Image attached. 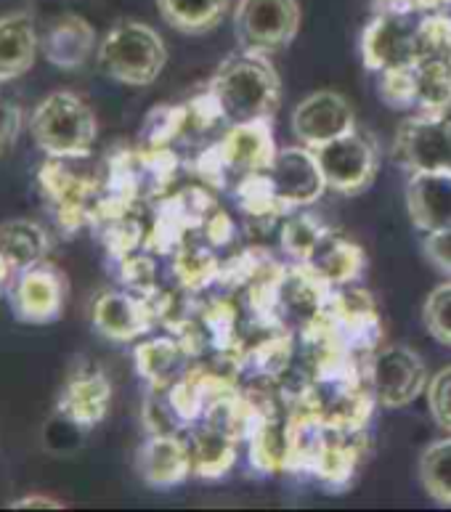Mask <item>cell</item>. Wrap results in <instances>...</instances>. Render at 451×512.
Segmentation results:
<instances>
[{"label":"cell","instance_id":"1","mask_svg":"<svg viewBox=\"0 0 451 512\" xmlns=\"http://www.w3.org/2000/svg\"><path fill=\"white\" fill-rule=\"evenodd\" d=\"M226 125L271 120L279 107V75L266 54L239 48L226 56L207 83Z\"/></svg>","mask_w":451,"mask_h":512},{"label":"cell","instance_id":"2","mask_svg":"<svg viewBox=\"0 0 451 512\" xmlns=\"http://www.w3.org/2000/svg\"><path fill=\"white\" fill-rule=\"evenodd\" d=\"M32 141L56 160H85L99 138L91 104L72 91H54L30 117Z\"/></svg>","mask_w":451,"mask_h":512},{"label":"cell","instance_id":"3","mask_svg":"<svg viewBox=\"0 0 451 512\" xmlns=\"http://www.w3.org/2000/svg\"><path fill=\"white\" fill-rule=\"evenodd\" d=\"M274 157L276 144L271 120H255V123L226 125L221 138H215L213 144L202 149L194 168L215 189H226L229 184L237 186L245 176L268 170Z\"/></svg>","mask_w":451,"mask_h":512},{"label":"cell","instance_id":"4","mask_svg":"<svg viewBox=\"0 0 451 512\" xmlns=\"http://www.w3.org/2000/svg\"><path fill=\"white\" fill-rule=\"evenodd\" d=\"M99 67L115 83L146 88L168 64V46L154 27L138 19H120L99 43Z\"/></svg>","mask_w":451,"mask_h":512},{"label":"cell","instance_id":"5","mask_svg":"<svg viewBox=\"0 0 451 512\" xmlns=\"http://www.w3.org/2000/svg\"><path fill=\"white\" fill-rule=\"evenodd\" d=\"M69 162L72 160L48 157V162H43V168L38 170L43 202L64 237H72L83 226H91L101 194V176L77 173L75 168H69Z\"/></svg>","mask_w":451,"mask_h":512},{"label":"cell","instance_id":"6","mask_svg":"<svg viewBox=\"0 0 451 512\" xmlns=\"http://www.w3.org/2000/svg\"><path fill=\"white\" fill-rule=\"evenodd\" d=\"M428 11H375L361 32V59L372 72L414 67L422 48V16Z\"/></svg>","mask_w":451,"mask_h":512},{"label":"cell","instance_id":"7","mask_svg":"<svg viewBox=\"0 0 451 512\" xmlns=\"http://www.w3.org/2000/svg\"><path fill=\"white\" fill-rule=\"evenodd\" d=\"M327 189L345 197L367 192L380 168V146L367 130L353 128L314 149Z\"/></svg>","mask_w":451,"mask_h":512},{"label":"cell","instance_id":"8","mask_svg":"<svg viewBox=\"0 0 451 512\" xmlns=\"http://www.w3.org/2000/svg\"><path fill=\"white\" fill-rule=\"evenodd\" d=\"M367 383L377 406L401 409L428 390V367L414 348L401 343L380 345L367 361Z\"/></svg>","mask_w":451,"mask_h":512},{"label":"cell","instance_id":"9","mask_svg":"<svg viewBox=\"0 0 451 512\" xmlns=\"http://www.w3.org/2000/svg\"><path fill=\"white\" fill-rule=\"evenodd\" d=\"M8 308L16 321L46 327L62 319L69 300V282L62 268L43 260L14 274L8 284Z\"/></svg>","mask_w":451,"mask_h":512},{"label":"cell","instance_id":"10","mask_svg":"<svg viewBox=\"0 0 451 512\" xmlns=\"http://www.w3.org/2000/svg\"><path fill=\"white\" fill-rule=\"evenodd\" d=\"M298 32V0H237L234 38L239 48L271 56L290 48Z\"/></svg>","mask_w":451,"mask_h":512},{"label":"cell","instance_id":"11","mask_svg":"<svg viewBox=\"0 0 451 512\" xmlns=\"http://www.w3.org/2000/svg\"><path fill=\"white\" fill-rule=\"evenodd\" d=\"M393 160L409 173L451 170V109L414 112L398 125Z\"/></svg>","mask_w":451,"mask_h":512},{"label":"cell","instance_id":"12","mask_svg":"<svg viewBox=\"0 0 451 512\" xmlns=\"http://www.w3.org/2000/svg\"><path fill=\"white\" fill-rule=\"evenodd\" d=\"M112 406V380L93 364H80L67 375L56 396V414L77 430H93L107 420Z\"/></svg>","mask_w":451,"mask_h":512},{"label":"cell","instance_id":"13","mask_svg":"<svg viewBox=\"0 0 451 512\" xmlns=\"http://www.w3.org/2000/svg\"><path fill=\"white\" fill-rule=\"evenodd\" d=\"M271 189L276 199L287 210L314 205L327 189V181L322 176V168L316 162V154L311 146H284L276 149L274 162L266 170Z\"/></svg>","mask_w":451,"mask_h":512},{"label":"cell","instance_id":"14","mask_svg":"<svg viewBox=\"0 0 451 512\" xmlns=\"http://www.w3.org/2000/svg\"><path fill=\"white\" fill-rule=\"evenodd\" d=\"M91 324L101 337L112 343H130L149 335L157 324V316L152 300L123 287V290H104L93 298Z\"/></svg>","mask_w":451,"mask_h":512},{"label":"cell","instance_id":"15","mask_svg":"<svg viewBox=\"0 0 451 512\" xmlns=\"http://www.w3.org/2000/svg\"><path fill=\"white\" fill-rule=\"evenodd\" d=\"M356 128V115L343 93L316 91L300 101L292 112V133L303 146L327 144L332 138L343 136Z\"/></svg>","mask_w":451,"mask_h":512},{"label":"cell","instance_id":"16","mask_svg":"<svg viewBox=\"0 0 451 512\" xmlns=\"http://www.w3.org/2000/svg\"><path fill=\"white\" fill-rule=\"evenodd\" d=\"M136 470L149 489L165 491L192 475V451L184 433H149L136 454Z\"/></svg>","mask_w":451,"mask_h":512},{"label":"cell","instance_id":"17","mask_svg":"<svg viewBox=\"0 0 451 512\" xmlns=\"http://www.w3.org/2000/svg\"><path fill=\"white\" fill-rule=\"evenodd\" d=\"M40 51L56 69L75 72L85 67L93 51H99V38L85 16L62 14L40 35Z\"/></svg>","mask_w":451,"mask_h":512},{"label":"cell","instance_id":"18","mask_svg":"<svg viewBox=\"0 0 451 512\" xmlns=\"http://www.w3.org/2000/svg\"><path fill=\"white\" fill-rule=\"evenodd\" d=\"M406 213L422 234L451 229V170L409 173Z\"/></svg>","mask_w":451,"mask_h":512},{"label":"cell","instance_id":"19","mask_svg":"<svg viewBox=\"0 0 451 512\" xmlns=\"http://www.w3.org/2000/svg\"><path fill=\"white\" fill-rule=\"evenodd\" d=\"M136 372L149 388H168L194 367L192 351L178 335L149 337L133 348Z\"/></svg>","mask_w":451,"mask_h":512},{"label":"cell","instance_id":"20","mask_svg":"<svg viewBox=\"0 0 451 512\" xmlns=\"http://www.w3.org/2000/svg\"><path fill=\"white\" fill-rule=\"evenodd\" d=\"M40 35L30 11L0 16V83L27 75L38 59Z\"/></svg>","mask_w":451,"mask_h":512},{"label":"cell","instance_id":"21","mask_svg":"<svg viewBox=\"0 0 451 512\" xmlns=\"http://www.w3.org/2000/svg\"><path fill=\"white\" fill-rule=\"evenodd\" d=\"M184 436L192 451V475L197 478H223L237 465V449L242 441L231 430L213 422H197Z\"/></svg>","mask_w":451,"mask_h":512},{"label":"cell","instance_id":"22","mask_svg":"<svg viewBox=\"0 0 451 512\" xmlns=\"http://www.w3.org/2000/svg\"><path fill=\"white\" fill-rule=\"evenodd\" d=\"M306 266L316 276H322L329 287H345L359 279L367 260H364V250L356 242L345 239L340 231L329 229L311 253V258L306 260Z\"/></svg>","mask_w":451,"mask_h":512},{"label":"cell","instance_id":"23","mask_svg":"<svg viewBox=\"0 0 451 512\" xmlns=\"http://www.w3.org/2000/svg\"><path fill=\"white\" fill-rule=\"evenodd\" d=\"M54 250V237L32 218H11L0 223V255L14 274L48 260Z\"/></svg>","mask_w":451,"mask_h":512},{"label":"cell","instance_id":"24","mask_svg":"<svg viewBox=\"0 0 451 512\" xmlns=\"http://www.w3.org/2000/svg\"><path fill=\"white\" fill-rule=\"evenodd\" d=\"M231 0H157L162 22L181 35H207L226 19Z\"/></svg>","mask_w":451,"mask_h":512},{"label":"cell","instance_id":"25","mask_svg":"<svg viewBox=\"0 0 451 512\" xmlns=\"http://www.w3.org/2000/svg\"><path fill=\"white\" fill-rule=\"evenodd\" d=\"M173 260V276L176 282L181 284V290L189 292V295H199L205 292L207 287H213L215 279L221 276V260L215 255L213 247L199 245L186 239L181 245L170 253Z\"/></svg>","mask_w":451,"mask_h":512},{"label":"cell","instance_id":"26","mask_svg":"<svg viewBox=\"0 0 451 512\" xmlns=\"http://www.w3.org/2000/svg\"><path fill=\"white\" fill-rule=\"evenodd\" d=\"M327 231V226H324L316 215L303 213V207H298V210H290V213L282 218L279 247H282V253L290 255L295 263H306Z\"/></svg>","mask_w":451,"mask_h":512},{"label":"cell","instance_id":"27","mask_svg":"<svg viewBox=\"0 0 451 512\" xmlns=\"http://www.w3.org/2000/svg\"><path fill=\"white\" fill-rule=\"evenodd\" d=\"M420 483L433 502L451 507V433L422 451Z\"/></svg>","mask_w":451,"mask_h":512},{"label":"cell","instance_id":"28","mask_svg":"<svg viewBox=\"0 0 451 512\" xmlns=\"http://www.w3.org/2000/svg\"><path fill=\"white\" fill-rule=\"evenodd\" d=\"M186 125H189V107L186 104H160L146 115L141 125V146H170L176 144L178 138L186 136Z\"/></svg>","mask_w":451,"mask_h":512},{"label":"cell","instance_id":"29","mask_svg":"<svg viewBox=\"0 0 451 512\" xmlns=\"http://www.w3.org/2000/svg\"><path fill=\"white\" fill-rule=\"evenodd\" d=\"M422 321L436 343L451 348V282L438 284L422 306Z\"/></svg>","mask_w":451,"mask_h":512},{"label":"cell","instance_id":"30","mask_svg":"<svg viewBox=\"0 0 451 512\" xmlns=\"http://www.w3.org/2000/svg\"><path fill=\"white\" fill-rule=\"evenodd\" d=\"M428 406L433 420L451 433V367L441 369L428 383Z\"/></svg>","mask_w":451,"mask_h":512},{"label":"cell","instance_id":"31","mask_svg":"<svg viewBox=\"0 0 451 512\" xmlns=\"http://www.w3.org/2000/svg\"><path fill=\"white\" fill-rule=\"evenodd\" d=\"M24 115L22 107L11 101L6 93L0 91V152H6L8 146L14 144L19 138V130H22Z\"/></svg>","mask_w":451,"mask_h":512},{"label":"cell","instance_id":"32","mask_svg":"<svg viewBox=\"0 0 451 512\" xmlns=\"http://www.w3.org/2000/svg\"><path fill=\"white\" fill-rule=\"evenodd\" d=\"M422 250L428 255V260L441 271V274L451 276V229L430 231L422 239Z\"/></svg>","mask_w":451,"mask_h":512},{"label":"cell","instance_id":"33","mask_svg":"<svg viewBox=\"0 0 451 512\" xmlns=\"http://www.w3.org/2000/svg\"><path fill=\"white\" fill-rule=\"evenodd\" d=\"M27 507H43V510H62V502L56 497H46V494H27L22 499L11 502V510H27Z\"/></svg>","mask_w":451,"mask_h":512},{"label":"cell","instance_id":"34","mask_svg":"<svg viewBox=\"0 0 451 512\" xmlns=\"http://www.w3.org/2000/svg\"><path fill=\"white\" fill-rule=\"evenodd\" d=\"M375 11H422L420 0H372Z\"/></svg>","mask_w":451,"mask_h":512},{"label":"cell","instance_id":"35","mask_svg":"<svg viewBox=\"0 0 451 512\" xmlns=\"http://www.w3.org/2000/svg\"><path fill=\"white\" fill-rule=\"evenodd\" d=\"M11 279H14V271H11V266L6 263V258L0 255V298L8 292V284H11Z\"/></svg>","mask_w":451,"mask_h":512},{"label":"cell","instance_id":"36","mask_svg":"<svg viewBox=\"0 0 451 512\" xmlns=\"http://www.w3.org/2000/svg\"><path fill=\"white\" fill-rule=\"evenodd\" d=\"M422 11H441V8L451 6V0H420Z\"/></svg>","mask_w":451,"mask_h":512}]
</instances>
